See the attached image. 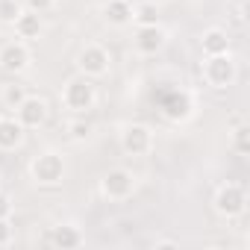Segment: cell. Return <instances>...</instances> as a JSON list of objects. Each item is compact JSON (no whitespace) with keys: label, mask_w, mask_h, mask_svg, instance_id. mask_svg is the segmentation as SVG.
Instances as JSON below:
<instances>
[{"label":"cell","mask_w":250,"mask_h":250,"mask_svg":"<svg viewBox=\"0 0 250 250\" xmlns=\"http://www.w3.org/2000/svg\"><path fill=\"white\" fill-rule=\"evenodd\" d=\"M59 100H62V109L71 112V115H88L97 103V85L91 77H83V74H74L62 83V91H59Z\"/></svg>","instance_id":"1"},{"label":"cell","mask_w":250,"mask_h":250,"mask_svg":"<svg viewBox=\"0 0 250 250\" xmlns=\"http://www.w3.org/2000/svg\"><path fill=\"white\" fill-rule=\"evenodd\" d=\"M27 171H30V180L39 188H56V186H62V180L68 174V165H65V156L56 147H47V150H42L30 159Z\"/></svg>","instance_id":"2"},{"label":"cell","mask_w":250,"mask_h":250,"mask_svg":"<svg viewBox=\"0 0 250 250\" xmlns=\"http://www.w3.org/2000/svg\"><path fill=\"white\" fill-rule=\"evenodd\" d=\"M200 77H203V83H206L209 88H215V91L229 88V85L238 80V62H235L232 50H229V53H218V56H203V62H200Z\"/></svg>","instance_id":"3"},{"label":"cell","mask_w":250,"mask_h":250,"mask_svg":"<svg viewBox=\"0 0 250 250\" xmlns=\"http://www.w3.org/2000/svg\"><path fill=\"white\" fill-rule=\"evenodd\" d=\"M118 145H121V150L127 153V156H133V159H145V156H150L153 153V147H156V136H153V130L147 127V124H124L121 127V133H118Z\"/></svg>","instance_id":"4"},{"label":"cell","mask_w":250,"mask_h":250,"mask_svg":"<svg viewBox=\"0 0 250 250\" xmlns=\"http://www.w3.org/2000/svg\"><path fill=\"white\" fill-rule=\"evenodd\" d=\"M74 65H77V74L91 77V80H100V77H106L112 71V53L100 42H88V44L80 47Z\"/></svg>","instance_id":"5"},{"label":"cell","mask_w":250,"mask_h":250,"mask_svg":"<svg viewBox=\"0 0 250 250\" xmlns=\"http://www.w3.org/2000/svg\"><path fill=\"white\" fill-rule=\"evenodd\" d=\"M139 188V177L130 168H109L100 177V194L109 203H121V200H130Z\"/></svg>","instance_id":"6"},{"label":"cell","mask_w":250,"mask_h":250,"mask_svg":"<svg viewBox=\"0 0 250 250\" xmlns=\"http://www.w3.org/2000/svg\"><path fill=\"white\" fill-rule=\"evenodd\" d=\"M212 209L232 221V218H241L247 212V188L241 183H221L215 188V197H212Z\"/></svg>","instance_id":"7"},{"label":"cell","mask_w":250,"mask_h":250,"mask_svg":"<svg viewBox=\"0 0 250 250\" xmlns=\"http://www.w3.org/2000/svg\"><path fill=\"white\" fill-rule=\"evenodd\" d=\"M33 65V50H30V42L24 39H12L6 42L3 47H0V71H6V74H24L30 71Z\"/></svg>","instance_id":"8"},{"label":"cell","mask_w":250,"mask_h":250,"mask_svg":"<svg viewBox=\"0 0 250 250\" xmlns=\"http://www.w3.org/2000/svg\"><path fill=\"white\" fill-rule=\"evenodd\" d=\"M15 118L21 121L24 130H39V127H44L47 118H50V103L42 94H27L21 100V106L15 109Z\"/></svg>","instance_id":"9"},{"label":"cell","mask_w":250,"mask_h":250,"mask_svg":"<svg viewBox=\"0 0 250 250\" xmlns=\"http://www.w3.org/2000/svg\"><path fill=\"white\" fill-rule=\"evenodd\" d=\"M168 39H171V36H168V30H165L162 24L136 27L133 47H136V53H142V56H156V53H162V50H165Z\"/></svg>","instance_id":"10"},{"label":"cell","mask_w":250,"mask_h":250,"mask_svg":"<svg viewBox=\"0 0 250 250\" xmlns=\"http://www.w3.org/2000/svg\"><path fill=\"white\" fill-rule=\"evenodd\" d=\"M47 244H50V247H59V250H77V247L85 244V232H83L80 224L65 221V224L50 227V232H47Z\"/></svg>","instance_id":"11"},{"label":"cell","mask_w":250,"mask_h":250,"mask_svg":"<svg viewBox=\"0 0 250 250\" xmlns=\"http://www.w3.org/2000/svg\"><path fill=\"white\" fill-rule=\"evenodd\" d=\"M27 142V130L21 127V121L15 115H0V150L9 153V150H18L24 147Z\"/></svg>","instance_id":"12"},{"label":"cell","mask_w":250,"mask_h":250,"mask_svg":"<svg viewBox=\"0 0 250 250\" xmlns=\"http://www.w3.org/2000/svg\"><path fill=\"white\" fill-rule=\"evenodd\" d=\"M100 18L109 24V27H130L133 24V0H106L103 9H100Z\"/></svg>","instance_id":"13"},{"label":"cell","mask_w":250,"mask_h":250,"mask_svg":"<svg viewBox=\"0 0 250 250\" xmlns=\"http://www.w3.org/2000/svg\"><path fill=\"white\" fill-rule=\"evenodd\" d=\"M12 30H15L18 39H24V42H36V39H42V33H44V21H42L39 12L24 9V12L12 21Z\"/></svg>","instance_id":"14"},{"label":"cell","mask_w":250,"mask_h":250,"mask_svg":"<svg viewBox=\"0 0 250 250\" xmlns=\"http://www.w3.org/2000/svg\"><path fill=\"white\" fill-rule=\"evenodd\" d=\"M229 36H227V30H221V27H209V30H203V36H200V53L203 56H218V53H229Z\"/></svg>","instance_id":"15"},{"label":"cell","mask_w":250,"mask_h":250,"mask_svg":"<svg viewBox=\"0 0 250 250\" xmlns=\"http://www.w3.org/2000/svg\"><path fill=\"white\" fill-rule=\"evenodd\" d=\"M159 3H153V0H139V3H133V24L136 27H150V24H159Z\"/></svg>","instance_id":"16"},{"label":"cell","mask_w":250,"mask_h":250,"mask_svg":"<svg viewBox=\"0 0 250 250\" xmlns=\"http://www.w3.org/2000/svg\"><path fill=\"white\" fill-rule=\"evenodd\" d=\"M65 133H68V139H71V142L83 145V142H88V139H91L94 127H91V121H88L85 115H74V118L65 124Z\"/></svg>","instance_id":"17"},{"label":"cell","mask_w":250,"mask_h":250,"mask_svg":"<svg viewBox=\"0 0 250 250\" xmlns=\"http://www.w3.org/2000/svg\"><path fill=\"white\" fill-rule=\"evenodd\" d=\"M191 112H194V103H191L188 94H174V97L165 103V115H168L171 121H186V118H191Z\"/></svg>","instance_id":"18"},{"label":"cell","mask_w":250,"mask_h":250,"mask_svg":"<svg viewBox=\"0 0 250 250\" xmlns=\"http://www.w3.org/2000/svg\"><path fill=\"white\" fill-rule=\"evenodd\" d=\"M229 147L235 156H250V127L247 124H235L229 133Z\"/></svg>","instance_id":"19"},{"label":"cell","mask_w":250,"mask_h":250,"mask_svg":"<svg viewBox=\"0 0 250 250\" xmlns=\"http://www.w3.org/2000/svg\"><path fill=\"white\" fill-rule=\"evenodd\" d=\"M27 94H30V91H27V85H21V83H6V85H3V91H0V103H3L6 109H12V112H15Z\"/></svg>","instance_id":"20"},{"label":"cell","mask_w":250,"mask_h":250,"mask_svg":"<svg viewBox=\"0 0 250 250\" xmlns=\"http://www.w3.org/2000/svg\"><path fill=\"white\" fill-rule=\"evenodd\" d=\"M21 12H24V3H21V0H0V24H9V27H12V21H15Z\"/></svg>","instance_id":"21"},{"label":"cell","mask_w":250,"mask_h":250,"mask_svg":"<svg viewBox=\"0 0 250 250\" xmlns=\"http://www.w3.org/2000/svg\"><path fill=\"white\" fill-rule=\"evenodd\" d=\"M15 241V227L9 218H0V247H9Z\"/></svg>","instance_id":"22"},{"label":"cell","mask_w":250,"mask_h":250,"mask_svg":"<svg viewBox=\"0 0 250 250\" xmlns=\"http://www.w3.org/2000/svg\"><path fill=\"white\" fill-rule=\"evenodd\" d=\"M24 3V9H33V12H39V15H44V12H50L59 0H21Z\"/></svg>","instance_id":"23"},{"label":"cell","mask_w":250,"mask_h":250,"mask_svg":"<svg viewBox=\"0 0 250 250\" xmlns=\"http://www.w3.org/2000/svg\"><path fill=\"white\" fill-rule=\"evenodd\" d=\"M0 218H12V197L0 191Z\"/></svg>","instance_id":"24"},{"label":"cell","mask_w":250,"mask_h":250,"mask_svg":"<svg viewBox=\"0 0 250 250\" xmlns=\"http://www.w3.org/2000/svg\"><path fill=\"white\" fill-rule=\"evenodd\" d=\"M244 12H247V0H238V6H235V18H238V21H244V18H247Z\"/></svg>","instance_id":"25"},{"label":"cell","mask_w":250,"mask_h":250,"mask_svg":"<svg viewBox=\"0 0 250 250\" xmlns=\"http://www.w3.org/2000/svg\"><path fill=\"white\" fill-rule=\"evenodd\" d=\"M153 247H177V241H174V238H156Z\"/></svg>","instance_id":"26"},{"label":"cell","mask_w":250,"mask_h":250,"mask_svg":"<svg viewBox=\"0 0 250 250\" xmlns=\"http://www.w3.org/2000/svg\"><path fill=\"white\" fill-rule=\"evenodd\" d=\"M153 3H159V6H162V3H171V0H153Z\"/></svg>","instance_id":"27"}]
</instances>
